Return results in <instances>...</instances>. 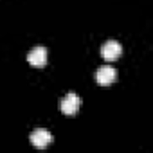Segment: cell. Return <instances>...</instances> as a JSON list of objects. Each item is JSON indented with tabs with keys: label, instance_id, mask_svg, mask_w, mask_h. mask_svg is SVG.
<instances>
[{
	"label": "cell",
	"instance_id": "6da1fadb",
	"mask_svg": "<svg viewBox=\"0 0 153 153\" xmlns=\"http://www.w3.org/2000/svg\"><path fill=\"white\" fill-rule=\"evenodd\" d=\"M59 106H61V112L65 115H74L76 112L79 110V106H81V97L78 94H74V92H68L61 99V105Z\"/></svg>",
	"mask_w": 153,
	"mask_h": 153
},
{
	"label": "cell",
	"instance_id": "7a4b0ae2",
	"mask_svg": "<svg viewBox=\"0 0 153 153\" xmlns=\"http://www.w3.org/2000/svg\"><path fill=\"white\" fill-rule=\"evenodd\" d=\"M29 139H31V144H33L34 148H38V149H43V148H47V146L52 142V135H51V131L45 130V128L34 130Z\"/></svg>",
	"mask_w": 153,
	"mask_h": 153
},
{
	"label": "cell",
	"instance_id": "3957f363",
	"mask_svg": "<svg viewBox=\"0 0 153 153\" xmlns=\"http://www.w3.org/2000/svg\"><path fill=\"white\" fill-rule=\"evenodd\" d=\"M121 52H123V45L117 40H108V42H105L101 45V56L105 59H108V61L117 59L121 56Z\"/></svg>",
	"mask_w": 153,
	"mask_h": 153
},
{
	"label": "cell",
	"instance_id": "5b68a950",
	"mask_svg": "<svg viewBox=\"0 0 153 153\" xmlns=\"http://www.w3.org/2000/svg\"><path fill=\"white\" fill-rule=\"evenodd\" d=\"M27 61L34 67H42L47 63V49L43 45H38V47H33L29 52H27Z\"/></svg>",
	"mask_w": 153,
	"mask_h": 153
},
{
	"label": "cell",
	"instance_id": "277c9868",
	"mask_svg": "<svg viewBox=\"0 0 153 153\" xmlns=\"http://www.w3.org/2000/svg\"><path fill=\"white\" fill-rule=\"evenodd\" d=\"M115 78H117V70L110 65H103L96 70V81L99 85H110L115 81Z\"/></svg>",
	"mask_w": 153,
	"mask_h": 153
}]
</instances>
